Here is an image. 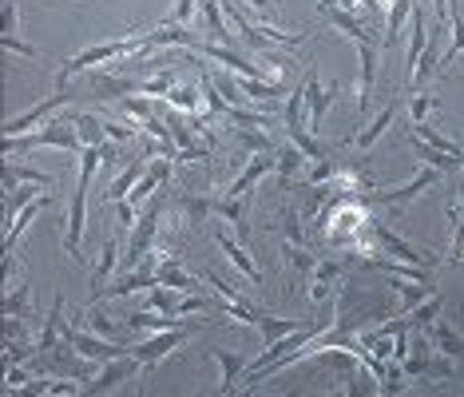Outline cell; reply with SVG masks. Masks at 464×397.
<instances>
[{
    "label": "cell",
    "instance_id": "obj_1",
    "mask_svg": "<svg viewBox=\"0 0 464 397\" xmlns=\"http://www.w3.org/2000/svg\"><path fill=\"white\" fill-rule=\"evenodd\" d=\"M140 48H143V36H135V33H128L123 40H103V44L83 48V52H76L72 60H64V64H60L56 88H68V80L76 76V72H83V68H100V64H108V60L131 56V52H140Z\"/></svg>",
    "mask_w": 464,
    "mask_h": 397
},
{
    "label": "cell",
    "instance_id": "obj_2",
    "mask_svg": "<svg viewBox=\"0 0 464 397\" xmlns=\"http://www.w3.org/2000/svg\"><path fill=\"white\" fill-rule=\"evenodd\" d=\"M365 223H369V211L362 198H337V207H330V215H325V243L353 247L357 231H365Z\"/></svg>",
    "mask_w": 464,
    "mask_h": 397
},
{
    "label": "cell",
    "instance_id": "obj_3",
    "mask_svg": "<svg viewBox=\"0 0 464 397\" xmlns=\"http://www.w3.org/2000/svg\"><path fill=\"white\" fill-rule=\"evenodd\" d=\"M163 211H167V203H163V198H155V203L140 215V223L131 227V243H128V255H123V266H128V270L140 266L143 258H147V250L160 243V235H163Z\"/></svg>",
    "mask_w": 464,
    "mask_h": 397
},
{
    "label": "cell",
    "instance_id": "obj_4",
    "mask_svg": "<svg viewBox=\"0 0 464 397\" xmlns=\"http://www.w3.org/2000/svg\"><path fill=\"white\" fill-rule=\"evenodd\" d=\"M33 148L83 151V143H80L76 128H64V123H48V128H40L36 135H28V140H20V135H13V140H5V155H13V151H33Z\"/></svg>",
    "mask_w": 464,
    "mask_h": 397
},
{
    "label": "cell",
    "instance_id": "obj_5",
    "mask_svg": "<svg viewBox=\"0 0 464 397\" xmlns=\"http://www.w3.org/2000/svg\"><path fill=\"white\" fill-rule=\"evenodd\" d=\"M207 326H210V322H198V326H183V330H163V334H151V338H147V342H140V346H135L131 353H135V358L143 362V373H147V370H155V362H163L167 353L183 346V342L191 338V334L207 330Z\"/></svg>",
    "mask_w": 464,
    "mask_h": 397
},
{
    "label": "cell",
    "instance_id": "obj_6",
    "mask_svg": "<svg viewBox=\"0 0 464 397\" xmlns=\"http://www.w3.org/2000/svg\"><path fill=\"white\" fill-rule=\"evenodd\" d=\"M64 338L76 358H88V362H115V358H128V350L120 346V342H108L100 338V334H83L76 326H68L64 322Z\"/></svg>",
    "mask_w": 464,
    "mask_h": 397
},
{
    "label": "cell",
    "instance_id": "obj_7",
    "mask_svg": "<svg viewBox=\"0 0 464 397\" xmlns=\"http://www.w3.org/2000/svg\"><path fill=\"white\" fill-rule=\"evenodd\" d=\"M140 373H143V362L135 358V353H128V358H115V362H103L100 378L83 385V390H80L76 397H103L108 390H115V385H123V382L140 378Z\"/></svg>",
    "mask_w": 464,
    "mask_h": 397
},
{
    "label": "cell",
    "instance_id": "obj_8",
    "mask_svg": "<svg viewBox=\"0 0 464 397\" xmlns=\"http://www.w3.org/2000/svg\"><path fill=\"white\" fill-rule=\"evenodd\" d=\"M302 88H305V116H310V128L318 131L322 120H325V111H330V103L337 100V80H322L318 64H314L310 76L302 80Z\"/></svg>",
    "mask_w": 464,
    "mask_h": 397
},
{
    "label": "cell",
    "instance_id": "obj_9",
    "mask_svg": "<svg viewBox=\"0 0 464 397\" xmlns=\"http://www.w3.org/2000/svg\"><path fill=\"white\" fill-rule=\"evenodd\" d=\"M83 231H88V187L76 183V195H72V203H68V235H64V250L76 263H83Z\"/></svg>",
    "mask_w": 464,
    "mask_h": 397
},
{
    "label": "cell",
    "instance_id": "obj_10",
    "mask_svg": "<svg viewBox=\"0 0 464 397\" xmlns=\"http://www.w3.org/2000/svg\"><path fill=\"white\" fill-rule=\"evenodd\" d=\"M365 231L373 235V238H382L385 250H389V255H397L401 263H413V266H432V263H437V258H432V255H425V250H417V247H409L405 238H397L393 231H389V227L373 223V218H369V223H365Z\"/></svg>",
    "mask_w": 464,
    "mask_h": 397
},
{
    "label": "cell",
    "instance_id": "obj_11",
    "mask_svg": "<svg viewBox=\"0 0 464 397\" xmlns=\"http://www.w3.org/2000/svg\"><path fill=\"white\" fill-rule=\"evenodd\" d=\"M68 100H72V92H68V88H56V92H52L48 100H40L33 111H24V116H13V120H8V123H5V140H13V135L28 131V128H36V123L44 120L48 111H56L60 103H68Z\"/></svg>",
    "mask_w": 464,
    "mask_h": 397
},
{
    "label": "cell",
    "instance_id": "obj_12",
    "mask_svg": "<svg viewBox=\"0 0 464 397\" xmlns=\"http://www.w3.org/2000/svg\"><path fill=\"white\" fill-rule=\"evenodd\" d=\"M274 163H278V151L255 155V160H250L246 167H242V175H238V179L227 187V198H246V191H255V187L262 183V175H266Z\"/></svg>",
    "mask_w": 464,
    "mask_h": 397
},
{
    "label": "cell",
    "instance_id": "obj_13",
    "mask_svg": "<svg viewBox=\"0 0 464 397\" xmlns=\"http://www.w3.org/2000/svg\"><path fill=\"white\" fill-rule=\"evenodd\" d=\"M318 13L330 20L334 28H342L345 36H353L357 44H373L369 40V28H365V20H357L353 13H345V8H337V0H318Z\"/></svg>",
    "mask_w": 464,
    "mask_h": 397
},
{
    "label": "cell",
    "instance_id": "obj_14",
    "mask_svg": "<svg viewBox=\"0 0 464 397\" xmlns=\"http://www.w3.org/2000/svg\"><path fill=\"white\" fill-rule=\"evenodd\" d=\"M357 60H362V72H357V111H369L373 108V76H377L373 44H357Z\"/></svg>",
    "mask_w": 464,
    "mask_h": 397
},
{
    "label": "cell",
    "instance_id": "obj_15",
    "mask_svg": "<svg viewBox=\"0 0 464 397\" xmlns=\"http://www.w3.org/2000/svg\"><path fill=\"white\" fill-rule=\"evenodd\" d=\"M440 179V171L437 167H420L417 171V179H409V183H401L393 187V191H382V195H373V203H382V207H393V203H405V198H417L425 187H432Z\"/></svg>",
    "mask_w": 464,
    "mask_h": 397
},
{
    "label": "cell",
    "instance_id": "obj_16",
    "mask_svg": "<svg viewBox=\"0 0 464 397\" xmlns=\"http://www.w3.org/2000/svg\"><path fill=\"white\" fill-rule=\"evenodd\" d=\"M389 290H393V295L401 298V310H405V315H413L417 306H425V302L437 295V286H432V282H413V278H389Z\"/></svg>",
    "mask_w": 464,
    "mask_h": 397
},
{
    "label": "cell",
    "instance_id": "obj_17",
    "mask_svg": "<svg viewBox=\"0 0 464 397\" xmlns=\"http://www.w3.org/2000/svg\"><path fill=\"white\" fill-rule=\"evenodd\" d=\"M337 278H342V266L330 263V258H318V266L310 270V282H305V298H310V306H318V302L330 298Z\"/></svg>",
    "mask_w": 464,
    "mask_h": 397
},
{
    "label": "cell",
    "instance_id": "obj_18",
    "mask_svg": "<svg viewBox=\"0 0 464 397\" xmlns=\"http://www.w3.org/2000/svg\"><path fill=\"white\" fill-rule=\"evenodd\" d=\"M198 52H203L207 60H215V64H223V68H230V76H255V80H262V72L250 64L246 56H238L235 48H227V44H195Z\"/></svg>",
    "mask_w": 464,
    "mask_h": 397
},
{
    "label": "cell",
    "instance_id": "obj_19",
    "mask_svg": "<svg viewBox=\"0 0 464 397\" xmlns=\"http://www.w3.org/2000/svg\"><path fill=\"white\" fill-rule=\"evenodd\" d=\"M215 243H218V250H223V255H227L230 263H235V266H238V270H242V275H246L250 282H262V270L255 266V258H250L246 250H242V243H238V238L227 231V227H215Z\"/></svg>",
    "mask_w": 464,
    "mask_h": 397
},
{
    "label": "cell",
    "instance_id": "obj_20",
    "mask_svg": "<svg viewBox=\"0 0 464 397\" xmlns=\"http://www.w3.org/2000/svg\"><path fill=\"white\" fill-rule=\"evenodd\" d=\"M425 334H429V346L440 353V358H452V362H460L464 358V338L457 330L449 326V322H432V326H425Z\"/></svg>",
    "mask_w": 464,
    "mask_h": 397
},
{
    "label": "cell",
    "instance_id": "obj_21",
    "mask_svg": "<svg viewBox=\"0 0 464 397\" xmlns=\"http://www.w3.org/2000/svg\"><path fill=\"white\" fill-rule=\"evenodd\" d=\"M64 334V298L56 295V302H52V315L44 318V326H40V338H36V346L33 353L36 358H48V353H56V338Z\"/></svg>",
    "mask_w": 464,
    "mask_h": 397
},
{
    "label": "cell",
    "instance_id": "obj_22",
    "mask_svg": "<svg viewBox=\"0 0 464 397\" xmlns=\"http://www.w3.org/2000/svg\"><path fill=\"white\" fill-rule=\"evenodd\" d=\"M207 358L215 362L218 370H223V378H218V393L230 397V390H235V378H238V373H246V370H250V362L242 358V353H235V350H210Z\"/></svg>",
    "mask_w": 464,
    "mask_h": 397
},
{
    "label": "cell",
    "instance_id": "obj_23",
    "mask_svg": "<svg viewBox=\"0 0 464 397\" xmlns=\"http://www.w3.org/2000/svg\"><path fill=\"white\" fill-rule=\"evenodd\" d=\"M115 266H120V238H108L103 243V250H100V263H96V270H92V302H96L100 295H103V282H108L111 275H115Z\"/></svg>",
    "mask_w": 464,
    "mask_h": 397
},
{
    "label": "cell",
    "instance_id": "obj_24",
    "mask_svg": "<svg viewBox=\"0 0 464 397\" xmlns=\"http://www.w3.org/2000/svg\"><path fill=\"white\" fill-rule=\"evenodd\" d=\"M413 36H409V52H405V72H409V83H413L417 68H420V56H425L429 48V28H425V16H420V8H413Z\"/></svg>",
    "mask_w": 464,
    "mask_h": 397
},
{
    "label": "cell",
    "instance_id": "obj_25",
    "mask_svg": "<svg viewBox=\"0 0 464 397\" xmlns=\"http://www.w3.org/2000/svg\"><path fill=\"white\" fill-rule=\"evenodd\" d=\"M48 207V195H40L36 203H28V207H20V211L13 215V223H8V235H5V258H13V247L20 243V235L28 231V223H33V218L40 215Z\"/></svg>",
    "mask_w": 464,
    "mask_h": 397
},
{
    "label": "cell",
    "instance_id": "obj_26",
    "mask_svg": "<svg viewBox=\"0 0 464 397\" xmlns=\"http://www.w3.org/2000/svg\"><path fill=\"white\" fill-rule=\"evenodd\" d=\"M147 167H151V160H135L131 167H123V171L115 175V183L108 187V203H120V198H128L135 191V183L147 175Z\"/></svg>",
    "mask_w": 464,
    "mask_h": 397
},
{
    "label": "cell",
    "instance_id": "obj_27",
    "mask_svg": "<svg viewBox=\"0 0 464 397\" xmlns=\"http://www.w3.org/2000/svg\"><path fill=\"white\" fill-rule=\"evenodd\" d=\"M135 290H160V275H151V270H131L128 278H120L111 290H103L100 298H128Z\"/></svg>",
    "mask_w": 464,
    "mask_h": 397
},
{
    "label": "cell",
    "instance_id": "obj_28",
    "mask_svg": "<svg viewBox=\"0 0 464 397\" xmlns=\"http://www.w3.org/2000/svg\"><path fill=\"white\" fill-rule=\"evenodd\" d=\"M409 148L417 151V160H420V163H425V167H437L440 175H445V171H457V167H460V160H452V155L437 151V148H429V143L420 140L417 131H409Z\"/></svg>",
    "mask_w": 464,
    "mask_h": 397
},
{
    "label": "cell",
    "instance_id": "obj_29",
    "mask_svg": "<svg viewBox=\"0 0 464 397\" xmlns=\"http://www.w3.org/2000/svg\"><path fill=\"white\" fill-rule=\"evenodd\" d=\"M167 179H171V160H160V163H151L147 167V175L140 183H135V191L128 195V203H140V198H147L155 191V187H163Z\"/></svg>",
    "mask_w": 464,
    "mask_h": 397
},
{
    "label": "cell",
    "instance_id": "obj_30",
    "mask_svg": "<svg viewBox=\"0 0 464 397\" xmlns=\"http://www.w3.org/2000/svg\"><path fill=\"white\" fill-rule=\"evenodd\" d=\"M393 116H397V103H385V108H382V116H377L373 123H365V128L362 131H357V148H362V151H369V148H373V143H377V135H382L385 128H389V123H393Z\"/></svg>",
    "mask_w": 464,
    "mask_h": 397
},
{
    "label": "cell",
    "instance_id": "obj_31",
    "mask_svg": "<svg viewBox=\"0 0 464 397\" xmlns=\"http://www.w3.org/2000/svg\"><path fill=\"white\" fill-rule=\"evenodd\" d=\"M278 227H282V247H310V238H305L302 218H298V211H294V207H282Z\"/></svg>",
    "mask_w": 464,
    "mask_h": 397
},
{
    "label": "cell",
    "instance_id": "obj_32",
    "mask_svg": "<svg viewBox=\"0 0 464 397\" xmlns=\"http://www.w3.org/2000/svg\"><path fill=\"white\" fill-rule=\"evenodd\" d=\"M242 203H246V198H218L215 211H218V218H227V223L246 238L250 235V218H246V211H242Z\"/></svg>",
    "mask_w": 464,
    "mask_h": 397
},
{
    "label": "cell",
    "instance_id": "obj_33",
    "mask_svg": "<svg viewBox=\"0 0 464 397\" xmlns=\"http://www.w3.org/2000/svg\"><path fill=\"white\" fill-rule=\"evenodd\" d=\"M302 160H305V151L294 148V143H282V148H278V179H282V187H286L294 175H298Z\"/></svg>",
    "mask_w": 464,
    "mask_h": 397
},
{
    "label": "cell",
    "instance_id": "obj_34",
    "mask_svg": "<svg viewBox=\"0 0 464 397\" xmlns=\"http://www.w3.org/2000/svg\"><path fill=\"white\" fill-rule=\"evenodd\" d=\"M179 207H183V215H187V227H191V231H195V227H203V218H207L210 211H215V198L183 195V203H179Z\"/></svg>",
    "mask_w": 464,
    "mask_h": 397
},
{
    "label": "cell",
    "instance_id": "obj_35",
    "mask_svg": "<svg viewBox=\"0 0 464 397\" xmlns=\"http://www.w3.org/2000/svg\"><path fill=\"white\" fill-rule=\"evenodd\" d=\"M302 326H305V318L298 322V318H270V315H266V318L258 322V330L266 334V342H270V346H274V342H278V338H286V334L302 330Z\"/></svg>",
    "mask_w": 464,
    "mask_h": 397
},
{
    "label": "cell",
    "instance_id": "obj_36",
    "mask_svg": "<svg viewBox=\"0 0 464 397\" xmlns=\"http://www.w3.org/2000/svg\"><path fill=\"white\" fill-rule=\"evenodd\" d=\"M449 20H452V44H449V52H445V56H440V68H449L452 60H457L460 52H464V13H460L457 5L449 8Z\"/></svg>",
    "mask_w": 464,
    "mask_h": 397
},
{
    "label": "cell",
    "instance_id": "obj_37",
    "mask_svg": "<svg viewBox=\"0 0 464 397\" xmlns=\"http://www.w3.org/2000/svg\"><path fill=\"white\" fill-rule=\"evenodd\" d=\"M413 131H417L420 140L429 143V148H437V151H445V155H452V160H460V163H464V148H460V143H452L449 135L432 131V128H425V123H420V128H413Z\"/></svg>",
    "mask_w": 464,
    "mask_h": 397
},
{
    "label": "cell",
    "instance_id": "obj_38",
    "mask_svg": "<svg viewBox=\"0 0 464 397\" xmlns=\"http://www.w3.org/2000/svg\"><path fill=\"white\" fill-rule=\"evenodd\" d=\"M76 135H80V143L83 148H103V120H92V116H80L76 120Z\"/></svg>",
    "mask_w": 464,
    "mask_h": 397
},
{
    "label": "cell",
    "instance_id": "obj_39",
    "mask_svg": "<svg viewBox=\"0 0 464 397\" xmlns=\"http://www.w3.org/2000/svg\"><path fill=\"white\" fill-rule=\"evenodd\" d=\"M230 135H235V140L242 143V148H250V151H258V155H266V151H278V148H274V143L266 140V131H262V128H235Z\"/></svg>",
    "mask_w": 464,
    "mask_h": 397
},
{
    "label": "cell",
    "instance_id": "obj_40",
    "mask_svg": "<svg viewBox=\"0 0 464 397\" xmlns=\"http://www.w3.org/2000/svg\"><path fill=\"white\" fill-rule=\"evenodd\" d=\"M409 318V330H425V326H432V322L440 318V295H432L425 306H417L413 315H405Z\"/></svg>",
    "mask_w": 464,
    "mask_h": 397
},
{
    "label": "cell",
    "instance_id": "obj_41",
    "mask_svg": "<svg viewBox=\"0 0 464 397\" xmlns=\"http://www.w3.org/2000/svg\"><path fill=\"white\" fill-rule=\"evenodd\" d=\"M163 103H171L175 111H183V116H198V96L191 88H183V83H175L171 88V96H167Z\"/></svg>",
    "mask_w": 464,
    "mask_h": 397
},
{
    "label": "cell",
    "instance_id": "obj_42",
    "mask_svg": "<svg viewBox=\"0 0 464 397\" xmlns=\"http://www.w3.org/2000/svg\"><path fill=\"white\" fill-rule=\"evenodd\" d=\"M123 116H131V120H140V128H147V123L155 120V103H147L143 96H123Z\"/></svg>",
    "mask_w": 464,
    "mask_h": 397
},
{
    "label": "cell",
    "instance_id": "obj_43",
    "mask_svg": "<svg viewBox=\"0 0 464 397\" xmlns=\"http://www.w3.org/2000/svg\"><path fill=\"white\" fill-rule=\"evenodd\" d=\"M83 322L92 326V334H100V338H108V342H111V334H120V326H115V322H111L108 315H103L96 302H92V306L83 310Z\"/></svg>",
    "mask_w": 464,
    "mask_h": 397
},
{
    "label": "cell",
    "instance_id": "obj_44",
    "mask_svg": "<svg viewBox=\"0 0 464 397\" xmlns=\"http://www.w3.org/2000/svg\"><path fill=\"white\" fill-rule=\"evenodd\" d=\"M33 310V295H28V286L13 290V295L5 298V322H16V315H28Z\"/></svg>",
    "mask_w": 464,
    "mask_h": 397
},
{
    "label": "cell",
    "instance_id": "obj_45",
    "mask_svg": "<svg viewBox=\"0 0 464 397\" xmlns=\"http://www.w3.org/2000/svg\"><path fill=\"white\" fill-rule=\"evenodd\" d=\"M432 96H425V92H413V100H409V120H413V128H420V123H425V116L432 111Z\"/></svg>",
    "mask_w": 464,
    "mask_h": 397
},
{
    "label": "cell",
    "instance_id": "obj_46",
    "mask_svg": "<svg viewBox=\"0 0 464 397\" xmlns=\"http://www.w3.org/2000/svg\"><path fill=\"white\" fill-rule=\"evenodd\" d=\"M195 13H198V0H179V5L171 8V16H167L163 24H191Z\"/></svg>",
    "mask_w": 464,
    "mask_h": 397
},
{
    "label": "cell",
    "instance_id": "obj_47",
    "mask_svg": "<svg viewBox=\"0 0 464 397\" xmlns=\"http://www.w3.org/2000/svg\"><path fill=\"white\" fill-rule=\"evenodd\" d=\"M111 211H115V223H120V231H131L140 218H135V207L128 203V198H120V203H111Z\"/></svg>",
    "mask_w": 464,
    "mask_h": 397
},
{
    "label": "cell",
    "instance_id": "obj_48",
    "mask_svg": "<svg viewBox=\"0 0 464 397\" xmlns=\"http://www.w3.org/2000/svg\"><path fill=\"white\" fill-rule=\"evenodd\" d=\"M103 135H108L111 143H128L131 135H140V131H135L131 123H111V120H103Z\"/></svg>",
    "mask_w": 464,
    "mask_h": 397
},
{
    "label": "cell",
    "instance_id": "obj_49",
    "mask_svg": "<svg viewBox=\"0 0 464 397\" xmlns=\"http://www.w3.org/2000/svg\"><path fill=\"white\" fill-rule=\"evenodd\" d=\"M16 33V5L5 0V13H0V36H13Z\"/></svg>",
    "mask_w": 464,
    "mask_h": 397
},
{
    "label": "cell",
    "instance_id": "obj_50",
    "mask_svg": "<svg viewBox=\"0 0 464 397\" xmlns=\"http://www.w3.org/2000/svg\"><path fill=\"white\" fill-rule=\"evenodd\" d=\"M266 64L278 72V76H290V72H294V64H290L286 56H282V52H266Z\"/></svg>",
    "mask_w": 464,
    "mask_h": 397
},
{
    "label": "cell",
    "instance_id": "obj_51",
    "mask_svg": "<svg viewBox=\"0 0 464 397\" xmlns=\"http://www.w3.org/2000/svg\"><path fill=\"white\" fill-rule=\"evenodd\" d=\"M0 44H5L8 52H20V56H28V60H33V56H36V48H28V44H24V40H16V36H0Z\"/></svg>",
    "mask_w": 464,
    "mask_h": 397
},
{
    "label": "cell",
    "instance_id": "obj_52",
    "mask_svg": "<svg viewBox=\"0 0 464 397\" xmlns=\"http://www.w3.org/2000/svg\"><path fill=\"white\" fill-rule=\"evenodd\" d=\"M242 5L258 8V13H262V20H266V24H270V20H274V0H242Z\"/></svg>",
    "mask_w": 464,
    "mask_h": 397
},
{
    "label": "cell",
    "instance_id": "obj_53",
    "mask_svg": "<svg viewBox=\"0 0 464 397\" xmlns=\"http://www.w3.org/2000/svg\"><path fill=\"white\" fill-rule=\"evenodd\" d=\"M337 8H345V13H362V0H337Z\"/></svg>",
    "mask_w": 464,
    "mask_h": 397
},
{
    "label": "cell",
    "instance_id": "obj_54",
    "mask_svg": "<svg viewBox=\"0 0 464 397\" xmlns=\"http://www.w3.org/2000/svg\"><path fill=\"white\" fill-rule=\"evenodd\" d=\"M210 397H223V393H218V390H215V393H210Z\"/></svg>",
    "mask_w": 464,
    "mask_h": 397
},
{
    "label": "cell",
    "instance_id": "obj_55",
    "mask_svg": "<svg viewBox=\"0 0 464 397\" xmlns=\"http://www.w3.org/2000/svg\"><path fill=\"white\" fill-rule=\"evenodd\" d=\"M460 198H464V183H460Z\"/></svg>",
    "mask_w": 464,
    "mask_h": 397
},
{
    "label": "cell",
    "instance_id": "obj_56",
    "mask_svg": "<svg viewBox=\"0 0 464 397\" xmlns=\"http://www.w3.org/2000/svg\"><path fill=\"white\" fill-rule=\"evenodd\" d=\"M195 397H207V393H195Z\"/></svg>",
    "mask_w": 464,
    "mask_h": 397
}]
</instances>
